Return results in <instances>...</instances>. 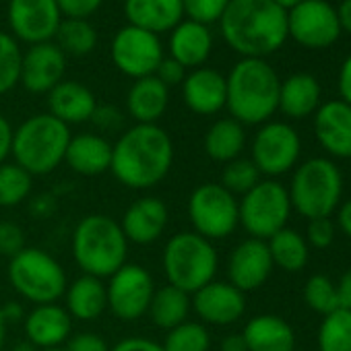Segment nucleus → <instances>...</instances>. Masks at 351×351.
I'll return each instance as SVG.
<instances>
[{"label":"nucleus","mask_w":351,"mask_h":351,"mask_svg":"<svg viewBox=\"0 0 351 351\" xmlns=\"http://www.w3.org/2000/svg\"><path fill=\"white\" fill-rule=\"evenodd\" d=\"M302 153V141L298 130L287 122H265L256 130L250 145V159L258 167L261 176L275 180L291 171Z\"/></svg>","instance_id":"obj_11"},{"label":"nucleus","mask_w":351,"mask_h":351,"mask_svg":"<svg viewBox=\"0 0 351 351\" xmlns=\"http://www.w3.org/2000/svg\"><path fill=\"white\" fill-rule=\"evenodd\" d=\"M314 134L320 147L339 159H351V106L332 99L314 114Z\"/></svg>","instance_id":"obj_20"},{"label":"nucleus","mask_w":351,"mask_h":351,"mask_svg":"<svg viewBox=\"0 0 351 351\" xmlns=\"http://www.w3.org/2000/svg\"><path fill=\"white\" fill-rule=\"evenodd\" d=\"M161 347L163 351H209L211 332L207 324L199 320H186L178 326L165 330V339Z\"/></svg>","instance_id":"obj_37"},{"label":"nucleus","mask_w":351,"mask_h":351,"mask_svg":"<svg viewBox=\"0 0 351 351\" xmlns=\"http://www.w3.org/2000/svg\"><path fill=\"white\" fill-rule=\"evenodd\" d=\"M337 15H339L341 32H347L351 36V0H343L337 9Z\"/></svg>","instance_id":"obj_56"},{"label":"nucleus","mask_w":351,"mask_h":351,"mask_svg":"<svg viewBox=\"0 0 351 351\" xmlns=\"http://www.w3.org/2000/svg\"><path fill=\"white\" fill-rule=\"evenodd\" d=\"M0 310H3V316H5L7 324L23 322V318H25V314H27L19 302H7L5 306H0Z\"/></svg>","instance_id":"obj_53"},{"label":"nucleus","mask_w":351,"mask_h":351,"mask_svg":"<svg viewBox=\"0 0 351 351\" xmlns=\"http://www.w3.org/2000/svg\"><path fill=\"white\" fill-rule=\"evenodd\" d=\"M304 238H306L308 246L324 250V248H328L335 242V223L330 221V217L310 219Z\"/></svg>","instance_id":"obj_43"},{"label":"nucleus","mask_w":351,"mask_h":351,"mask_svg":"<svg viewBox=\"0 0 351 351\" xmlns=\"http://www.w3.org/2000/svg\"><path fill=\"white\" fill-rule=\"evenodd\" d=\"M54 44L66 56H87L97 46V32L89 19H62Z\"/></svg>","instance_id":"obj_34"},{"label":"nucleus","mask_w":351,"mask_h":351,"mask_svg":"<svg viewBox=\"0 0 351 351\" xmlns=\"http://www.w3.org/2000/svg\"><path fill=\"white\" fill-rule=\"evenodd\" d=\"M275 265L265 240L246 238L242 240L228 258V281L240 291L248 293L263 287Z\"/></svg>","instance_id":"obj_17"},{"label":"nucleus","mask_w":351,"mask_h":351,"mask_svg":"<svg viewBox=\"0 0 351 351\" xmlns=\"http://www.w3.org/2000/svg\"><path fill=\"white\" fill-rule=\"evenodd\" d=\"M7 19L11 36L17 42L36 46L54 42L64 17L56 0H9Z\"/></svg>","instance_id":"obj_15"},{"label":"nucleus","mask_w":351,"mask_h":351,"mask_svg":"<svg viewBox=\"0 0 351 351\" xmlns=\"http://www.w3.org/2000/svg\"><path fill=\"white\" fill-rule=\"evenodd\" d=\"M128 25L151 32L155 36L171 32L184 19L182 0H124Z\"/></svg>","instance_id":"obj_25"},{"label":"nucleus","mask_w":351,"mask_h":351,"mask_svg":"<svg viewBox=\"0 0 351 351\" xmlns=\"http://www.w3.org/2000/svg\"><path fill=\"white\" fill-rule=\"evenodd\" d=\"M7 328H9V324L3 316V310H0V351L5 349V343H7Z\"/></svg>","instance_id":"obj_57"},{"label":"nucleus","mask_w":351,"mask_h":351,"mask_svg":"<svg viewBox=\"0 0 351 351\" xmlns=\"http://www.w3.org/2000/svg\"><path fill=\"white\" fill-rule=\"evenodd\" d=\"M169 211L157 197H141L130 203L120 219V228L128 244L149 246L155 244L167 230Z\"/></svg>","instance_id":"obj_19"},{"label":"nucleus","mask_w":351,"mask_h":351,"mask_svg":"<svg viewBox=\"0 0 351 351\" xmlns=\"http://www.w3.org/2000/svg\"><path fill=\"white\" fill-rule=\"evenodd\" d=\"M7 277L11 287L34 306L56 304L69 287L64 267L50 252L29 246L9 258Z\"/></svg>","instance_id":"obj_8"},{"label":"nucleus","mask_w":351,"mask_h":351,"mask_svg":"<svg viewBox=\"0 0 351 351\" xmlns=\"http://www.w3.org/2000/svg\"><path fill=\"white\" fill-rule=\"evenodd\" d=\"M287 36L308 50L332 46L341 36L337 9L326 0H304L287 11Z\"/></svg>","instance_id":"obj_14"},{"label":"nucleus","mask_w":351,"mask_h":351,"mask_svg":"<svg viewBox=\"0 0 351 351\" xmlns=\"http://www.w3.org/2000/svg\"><path fill=\"white\" fill-rule=\"evenodd\" d=\"M110 351H163L161 343L147 337H126L110 347Z\"/></svg>","instance_id":"obj_48"},{"label":"nucleus","mask_w":351,"mask_h":351,"mask_svg":"<svg viewBox=\"0 0 351 351\" xmlns=\"http://www.w3.org/2000/svg\"><path fill=\"white\" fill-rule=\"evenodd\" d=\"M11 351H40L34 343H29L27 339L25 341H19V343H15L13 347H11Z\"/></svg>","instance_id":"obj_58"},{"label":"nucleus","mask_w":351,"mask_h":351,"mask_svg":"<svg viewBox=\"0 0 351 351\" xmlns=\"http://www.w3.org/2000/svg\"><path fill=\"white\" fill-rule=\"evenodd\" d=\"M267 246L273 265L285 273H300L310 261V246L306 238L291 228H283L281 232L271 236L267 240Z\"/></svg>","instance_id":"obj_33"},{"label":"nucleus","mask_w":351,"mask_h":351,"mask_svg":"<svg viewBox=\"0 0 351 351\" xmlns=\"http://www.w3.org/2000/svg\"><path fill=\"white\" fill-rule=\"evenodd\" d=\"M21 62L23 52L19 42L11 34L0 32V95L13 91L19 85Z\"/></svg>","instance_id":"obj_39"},{"label":"nucleus","mask_w":351,"mask_h":351,"mask_svg":"<svg viewBox=\"0 0 351 351\" xmlns=\"http://www.w3.org/2000/svg\"><path fill=\"white\" fill-rule=\"evenodd\" d=\"M263 180V176L258 171V167L252 163V159L246 157H238L230 163H226L223 171H221V186L232 193L234 197H244L246 193H250L258 182Z\"/></svg>","instance_id":"obj_38"},{"label":"nucleus","mask_w":351,"mask_h":351,"mask_svg":"<svg viewBox=\"0 0 351 351\" xmlns=\"http://www.w3.org/2000/svg\"><path fill=\"white\" fill-rule=\"evenodd\" d=\"M64 163L79 176H101L112 167V143L97 132L73 134Z\"/></svg>","instance_id":"obj_24"},{"label":"nucleus","mask_w":351,"mask_h":351,"mask_svg":"<svg viewBox=\"0 0 351 351\" xmlns=\"http://www.w3.org/2000/svg\"><path fill=\"white\" fill-rule=\"evenodd\" d=\"M110 58L122 75L136 81L155 75L159 62L163 60V46L159 36L126 25L112 38Z\"/></svg>","instance_id":"obj_13"},{"label":"nucleus","mask_w":351,"mask_h":351,"mask_svg":"<svg viewBox=\"0 0 351 351\" xmlns=\"http://www.w3.org/2000/svg\"><path fill=\"white\" fill-rule=\"evenodd\" d=\"M339 93H341V101L351 106V56H347V60L339 71Z\"/></svg>","instance_id":"obj_51"},{"label":"nucleus","mask_w":351,"mask_h":351,"mask_svg":"<svg viewBox=\"0 0 351 351\" xmlns=\"http://www.w3.org/2000/svg\"><path fill=\"white\" fill-rule=\"evenodd\" d=\"M29 211H32L38 219H48V217L56 211V199H54L52 195H38V197L32 199Z\"/></svg>","instance_id":"obj_50"},{"label":"nucleus","mask_w":351,"mask_h":351,"mask_svg":"<svg viewBox=\"0 0 351 351\" xmlns=\"http://www.w3.org/2000/svg\"><path fill=\"white\" fill-rule=\"evenodd\" d=\"M248 351H293L295 330L293 326L275 314H258L250 318L242 330Z\"/></svg>","instance_id":"obj_27"},{"label":"nucleus","mask_w":351,"mask_h":351,"mask_svg":"<svg viewBox=\"0 0 351 351\" xmlns=\"http://www.w3.org/2000/svg\"><path fill=\"white\" fill-rule=\"evenodd\" d=\"M182 97L191 112L199 116H215L228 101L226 75L209 66L191 71L182 81Z\"/></svg>","instance_id":"obj_22"},{"label":"nucleus","mask_w":351,"mask_h":351,"mask_svg":"<svg viewBox=\"0 0 351 351\" xmlns=\"http://www.w3.org/2000/svg\"><path fill=\"white\" fill-rule=\"evenodd\" d=\"M193 310L203 324L230 326L238 322L246 312V293L234 287L230 281L213 279L197 293L191 295Z\"/></svg>","instance_id":"obj_16"},{"label":"nucleus","mask_w":351,"mask_h":351,"mask_svg":"<svg viewBox=\"0 0 351 351\" xmlns=\"http://www.w3.org/2000/svg\"><path fill=\"white\" fill-rule=\"evenodd\" d=\"M89 122H93L101 132H112V130H118L122 126L124 116L120 114L118 108L106 104V106H97L95 108V112H93V116H91Z\"/></svg>","instance_id":"obj_47"},{"label":"nucleus","mask_w":351,"mask_h":351,"mask_svg":"<svg viewBox=\"0 0 351 351\" xmlns=\"http://www.w3.org/2000/svg\"><path fill=\"white\" fill-rule=\"evenodd\" d=\"M71 136V126L52 114H36L15 128L11 155L15 157V163L29 171L34 178L48 176L64 163Z\"/></svg>","instance_id":"obj_5"},{"label":"nucleus","mask_w":351,"mask_h":351,"mask_svg":"<svg viewBox=\"0 0 351 351\" xmlns=\"http://www.w3.org/2000/svg\"><path fill=\"white\" fill-rule=\"evenodd\" d=\"M228 83L230 118L244 126H261L279 110L281 79L265 58H242L234 64Z\"/></svg>","instance_id":"obj_3"},{"label":"nucleus","mask_w":351,"mask_h":351,"mask_svg":"<svg viewBox=\"0 0 351 351\" xmlns=\"http://www.w3.org/2000/svg\"><path fill=\"white\" fill-rule=\"evenodd\" d=\"M184 17L203 25L219 23L221 15L230 7L232 0H182Z\"/></svg>","instance_id":"obj_41"},{"label":"nucleus","mask_w":351,"mask_h":351,"mask_svg":"<svg viewBox=\"0 0 351 351\" xmlns=\"http://www.w3.org/2000/svg\"><path fill=\"white\" fill-rule=\"evenodd\" d=\"M62 349L64 351H110V345L104 337L95 332H77L69 337Z\"/></svg>","instance_id":"obj_45"},{"label":"nucleus","mask_w":351,"mask_h":351,"mask_svg":"<svg viewBox=\"0 0 351 351\" xmlns=\"http://www.w3.org/2000/svg\"><path fill=\"white\" fill-rule=\"evenodd\" d=\"M153 77H157L169 89V87H176V85H182V81L186 79V69L180 62H176L173 58L163 56V60L159 62Z\"/></svg>","instance_id":"obj_46"},{"label":"nucleus","mask_w":351,"mask_h":351,"mask_svg":"<svg viewBox=\"0 0 351 351\" xmlns=\"http://www.w3.org/2000/svg\"><path fill=\"white\" fill-rule=\"evenodd\" d=\"M337 283V295H339V308L351 310V269H347Z\"/></svg>","instance_id":"obj_52"},{"label":"nucleus","mask_w":351,"mask_h":351,"mask_svg":"<svg viewBox=\"0 0 351 351\" xmlns=\"http://www.w3.org/2000/svg\"><path fill=\"white\" fill-rule=\"evenodd\" d=\"M56 5L64 19H89L99 11L104 0H56Z\"/></svg>","instance_id":"obj_44"},{"label":"nucleus","mask_w":351,"mask_h":351,"mask_svg":"<svg viewBox=\"0 0 351 351\" xmlns=\"http://www.w3.org/2000/svg\"><path fill=\"white\" fill-rule=\"evenodd\" d=\"M64 308L71 318L77 320H97L108 310V291L104 279L81 275L69 283L64 291Z\"/></svg>","instance_id":"obj_29"},{"label":"nucleus","mask_w":351,"mask_h":351,"mask_svg":"<svg viewBox=\"0 0 351 351\" xmlns=\"http://www.w3.org/2000/svg\"><path fill=\"white\" fill-rule=\"evenodd\" d=\"M25 248V230L13 221H0V256L13 258Z\"/></svg>","instance_id":"obj_42"},{"label":"nucleus","mask_w":351,"mask_h":351,"mask_svg":"<svg viewBox=\"0 0 351 351\" xmlns=\"http://www.w3.org/2000/svg\"><path fill=\"white\" fill-rule=\"evenodd\" d=\"M173 153V141L159 124H134L112 145L110 171L130 191H149L169 173Z\"/></svg>","instance_id":"obj_1"},{"label":"nucleus","mask_w":351,"mask_h":351,"mask_svg":"<svg viewBox=\"0 0 351 351\" xmlns=\"http://www.w3.org/2000/svg\"><path fill=\"white\" fill-rule=\"evenodd\" d=\"M13 132H15V128L11 126V122L3 114H0V165L7 163V159L11 157Z\"/></svg>","instance_id":"obj_49"},{"label":"nucleus","mask_w":351,"mask_h":351,"mask_svg":"<svg viewBox=\"0 0 351 351\" xmlns=\"http://www.w3.org/2000/svg\"><path fill=\"white\" fill-rule=\"evenodd\" d=\"M34 191V176L17 163L0 165V207L13 209L25 203Z\"/></svg>","instance_id":"obj_36"},{"label":"nucleus","mask_w":351,"mask_h":351,"mask_svg":"<svg viewBox=\"0 0 351 351\" xmlns=\"http://www.w3.org/2000/svg\"><path fill=\"white\" fill-rule=\"evenodd\" d=\"M304 302L320 316L335 312L339 308L337 283L326 275H312L304 285Z\"/></svg>","instance_id":"obj_40"},{"label":"nucleus","mask_w":351,"mask_h":351,"mask_svg":"<svg viewBox=\"0 0 351 351\" xmlns=\"http://www.w3.org/2000/svg\"><path fill=\"white\" fill-rule=\"evenodd\" d=\"M189 219L193 223V232L209 242L226 240L240 226L238 197L217 182H205L189 197Z\"/></svg>","instance_id":"obj_10"},{"label":"nucleus","mask_w":351,"mask_h":351,"mask_svg":"<svg viewBox=\"0 0 351 351\" xmlns=\"http://www.w3.org/2000/svg\"><path fill=\"white\" fill-rule=\"evenodd\" d=\"M337 223H339L341 232L351 240V199L339 205V209H337Z\"/></svg>","instance_id":"obj_54"},{"label":"nucleus","mask_w":351,"mask_h":351,"mask_svg":"<svg viewBox=\"0 0 351 351\" xmlns=\"http://www.w3.org/2000/svg\"><path fill=\"white\" fill-rule=\"evenodd\" d=\"M316 345L318 351H351V310L337 308L322 316Z\"/></svg>","instance_id":"obj_35"},{"label":"nucleus","mask_w":351,"mask_h":351,"mask_svg":"<svg viewBox=\"0 0 351 351\" xmlns=\"http://www.w3.org/2000/svg\"><path fill=\"white\" fill-rule=\"evenodd\" d=\"M95 108L97 99L93 91L79 81L64 79L48 93V114H52L66 126L89 122Z\"/></svg>","instance_id":"obj_26"},{"label":"nucleus","mask_w":351,"mask_h":351,"mask_svg":"<svg viewBox=\"0 0 351 351\" xmlns=\"http://www.w3.org/2000/svg\"><path fill=\"white\" fill-rule=\"evenodd\" d=\"M273 3L277 7H281L283 11H291L293 7H298L300 3H304V0H273Z\"/></svg>","instance_id":"obj_59"},{"label":"nucleus","mask_w":351,"mask_h":351,"mask_svg":"<svg viewBox=\"0 0 351 351\" xmlns=\"http://www.w3.org/2000/svg\"><path fill=\"white\" fill-rule=\"evenodd\" d=\"M320 108V85L308 73H295L281 81L279 87V110L291 118L302 120Z\"/></svg>","instance_id":"obj_30"},{"label":"nucleus","mask_w":351,"mask_h":351,"mask_svg":"<svg viewBox=\"0 0 351 351\" xmlns=\"http://www.w3.org/2000/svg\"><path fill=\"white\" fill-rule=\"evenodd\" d=\"M155 289L157 287L153 275L145 267L136 263H126L112 277H108V310L118 320H138L147 316Z\"/></svg>","instance_id":"obj_12"},{"label":"nucleus","mask_w":351,"mask_h":351,"mask_svg":"<svg viewBox=\"0 0 351 351\" xmlns=\"http://www.w3.org/2000/svg\"><path fill=\"white\" fill-rule=\"evenodd\" d=\"M169 104V89L157 77H143L126 93V112L136 124H157Z\"/></svg>","instance_id":"obj_28"},{"label":"nucleus","mask_w":351,"mask_h":351,"mask_svg":"<svg viewBox=\"0 0 351 351\" xmlns=\"http://www.w3.org/2000/svg\"><path fill=\"white\" fill-rule=\"evenodd\" d=\"M161 267L169 285L193 295L215 279L219 256L207 238L197 232H178L163 248Z\"/></svg>","instance_id":"obj_6"},{"label":"nucleus","mask_w":351,"mask_h":351,"mask_svg":"<svg viewBox=\"0 0 351 351\" xmlns=\"http://www.w3.org/2000/svg\"><path fill=\"white\" fill-rule=\"evenodd\" d=\"M66 54L54 44L44 42L29 46L23 52L21 62V85L36 95H48L58 83L64 81Z\"/></svg>","instance_id":"obj_18"},{"label":"nucleus","mask_w":351,"mask_h":351,"mask_svg":"<svg viewBox=\"0 0 351 351\" xmlns=\"http://www.w3.org/2000/svg\"><path fill=\"white\" fill-rule=\"evenodd\" d=\"M42 351H64L62 347H56V349H42Z\"/></svg>","instance_id":"obj_60"},{"label":"nucleus","mask_w":351,"mask_h":351,"mask_svg":"<svg viewBox=\"0 0 351 351\" xmlns=\"http://www.w3.org/2000/svg\"><path fill=\"white\" fill-rule=\"evenodd\" d=\"M221 38L242 58L277 52L287 36V11L273 0H232L219 19Z\"/></svg>","instance_id":"obj_2"},{"label":"nucleus","mask_w":351,"mask_h":351,"mask_svg":"<svg viewBox=\"0 0 351 351\" xmlns=\"http://www.w3.org/2000/svg\"><path fill=\"white\" fill-rule=\"evenodd\" d=\"M25 339L42 349L62 347L73 330V318L64 306L56 304H40L34 306L23 318Z\"/></svg>","instance_id":"obj_21"},{"label":"nucleus","mask_w":351,"mask_h":351,"mask_svg":"<svg viewBox=\"0 0 351 351\" xmlns=\"http://www.w3.org/2000/svg\"><path fill=\"white\" fill-rule=\"evenodd\" d=\"M221 351H248L246 347V341L242 337V332H236V335H228L223 337L221 345H219Z\"/></svg>","instance_id":"obj_55"},{"label":"nucleus","mask_w":351,"mask_h":351,"mask_svg":"<svg viewBox=\"0 0 351 351\" xmlns=\"http://www.w3.org/2000/svg\"><path fill=\"white\" fill-rule=\"evenodd\" d=\"M205 153L217 163H230L242 157L246 147V130L234 118H219L215 120L205 132Z\"/></svg>","instance_id":"obj_31"},{"label":"nucleus","mask_w":351,"mask_h":351,"mask_svg":"<svg viewBox=\"0 0 351 351\" xmlns=\"http://www.w3.org/2000/svg\"><path fill=\"white\" fill-rule=\"evenodd\" d=\"M291 201L287 189L277 180H261L250 193L238 199L240 226L248 238L269 240L283 228L291 217Z\"/></svg>","instance_id":"obj_9"},{"label":"nucleus","mask_w":351,"mask_h":351,"mask_svg":"<svg viewBox=\"0 0 351 351\" xmlns=\"http://www.w3.org/2000/svg\"><path fill=\"white\" fill-rule=\"evenodd\" d=\"M287 193L291 209L308 221L330 217L341 205V171L335 161L326 157H312L295 165Z\"/></svg>","instance_id":"obj_7"},{"label":"nucleus","mask_w":351,"mask_h":351,"mask_svg":"<svg viewBox=\"0 0 351 351\" xmlns=\"http://www.w3.org/2000/svg\"><path fill=\"white\" fill-rule=\"evenodd\" d=\"M169 58L180 62L186 71L201 69L213 50V34L209 25L182 19L169 32Z\"/></svg>","instance_id":"obj_23"},{"label":"nucleus","mask_w":351,"mask_h":351,"mask_svg":"<svg viewBox=\"0 0 351 351\" xmlns=\"http://www.w3.org/2000/svg\"><path fill=\"white\" fill-rule=\"evenodd\" d=\"M193 310L191 295L173 285H163L155 289L151 306L147 316L153 320V324L161 330H169L189 320V314Z\"/></svg>","instance_id":"obj_32"},{"label":"nucleus","mask_w":351,"mask_h":351,"mask_svg":"<svg viewBox=\"0 0 351 351\" xmlns=\"http://www.w3.org/2000/svg\"><path fill=\"white\" fill-rule=\"evenodd\" d=\"M71 250L73 261L83 275L108 279L126 265L128 240L120 228V221L110 215L91 213L81 217L75 226Z\"/></svg>","instance_id":"obj_4"}]
</instances>
